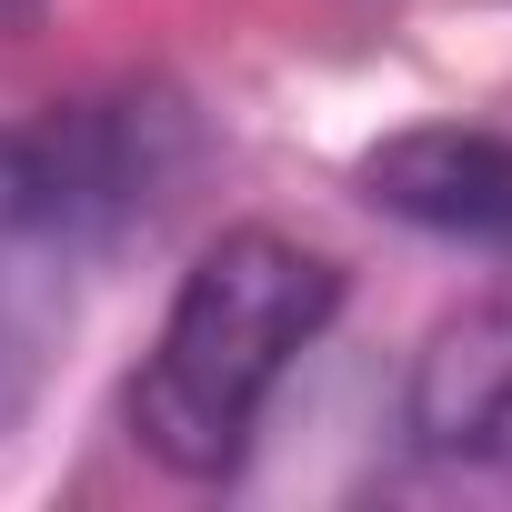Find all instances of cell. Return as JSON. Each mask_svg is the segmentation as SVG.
<instances>
[{
	"mask_svg": "<svg viewBox=\"0 0 512 512\" xmlns=\"http://www.w3.org/2000/svg\"><path fill=\"white\" fill-rule=\"evenodd\" d=\"M362 191L412 231L512 251V131H492V121L392 131L382 151H362Z\"/></svg>",
	"mask_w": 512,
	"mask_h": 512,
	"instance_id": "4",
	"label": "cell"
},
{
	"mask_svg": "<svg viewBox=\"0 0 512 512\" xmlns=\"http://www.w3.org/2000/svg\"><path fill=\"white\" fill-rule=\"evenodd\" d=\"M402 422L432 462L512 482V282L432 322V342L412 352Z\"/></svg>",
	"mask_w": 512,
	"mask_h": 512,
	"instance_id": "3",
	"label": "cell"
},
{
	"mask_svg": "<svg viewBox=\"0 0 512 512\" xmlns=\"http://www.w3.org/2000/svg\"><path fill=\"white\" fill-rule=\"evenodd\" d=\"M121 211H131V171L111 131L91 121L0 131V432L41 402L81 322V272L121 231Z\"/></svg>",
	"mask_w": 512,
	"mask_h": 512,
	"instance_id": "2",
	"label": "cell"
},
{
	"mask_svg": "<svg viewBox=\"0 0 512 512\" xmlns=\"http://www.w3.org/2000/svg\"><path fill=\"white\" fill-rule=\"evenodd\" d=\"M332 312H342V272L312 241L221 231L181 272V292L161 312V342L141 352L131 442L181 482H221L251 452V422L282 392V372L332 332Z\"/></svg>",
	"mask_w": 512,
	"mask_h": 512,
	"instance_id": "1",
	"label": "cell"
}]
</instances>
